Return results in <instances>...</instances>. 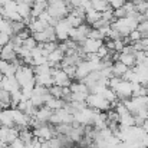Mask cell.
<instances>
[{"mask_svg":"<svg viewBox=\"0 0 148 148\" xmlns=\"http://www.w3.org/2000/svg\"><path fill=\"white\" fill-rule=\"evenodd\" d=\"M85 102H86V106H89L95 111H108V109H111V102L103 98L101 94H89Z\"/></svg>","mask_w":148,"mask_h":148,"instance_id":"6da1fadb","label":"cell"},{"mask_svg":"<svg viewBox=\"0 0 148 148\" xmlns=\"http://www.w3.org/2000/svg\"><path fill=\"white\" fill-rule=\"evenodd\" d=\"M132 89H134V84L121 78V81L114 88V92L119 101H124V99H128L132 97Z\"/></svg>","mask_w":148,"mask_h":148,"instance_id":"7a4b0ae2","label":"cell"},{"mask_svg":"<svg viewBox=\"0 0 148 148\" xmlns=\"http://www.w3.org/2000/svg\"><path fill=\"white\" fill-rule=\"evenodd\" d=\"M53 27H55L56 39H59V40H66V39L69 38V30L72 29V26L69 25V22H68L66 19H59Z\"/></svg>","mask_w":148,"mask_h":148,"instance_id":"3957f363","label":"cell"},{"mask_svg":"<svg viewBox=\"0 0 148 148\" xmlns=\"http://www.w3.org/2000/svg\"><path fill=\"white\" fill-rule=\"evenodd\" d=\"M103 40H98V39H91V38H86L82 43H81V50L84 53H97V50L102 46Z\"/></svg>","mask_w":148,"mask_h":148,"instance_id":"277c9868","label":"cell"},{"mask_svg":"<svg viewBox=\"0 0 148 148\" xmlns=\"http://www.w3.org/2000/svg\"><path fill=\"white\" fill-rule=\"evenodd\" d=\"M16 56H17V53H16V50H14L13 45H12L10 42H9L7 45L1 46V50H0V59L7 60V62H13V60L16 59Z\"/></svg>","mask_w":148,"mask_h":148,"instance_id":"5b68a950","label":"cell"},{"mask_svg":"<svg viewBox=\"0 0 148 148\" xmlns=\"http://www.w3.org/2000/svg\"><path fill=\"white\" fill-rule=\"evenodd\" d=\"M118 60L119 62H122L125 66H128L130 69L131 68H134L135 65H137V62H135V53H125V52H119V55H118Z\"/></svg>","mask_w":148,"mask_h":148,"instance_id":"8992f818","label":"cell"},{"mask_svg":"<svg viewBox=\"0 0 148 148\" xmlns=\"http://www.w3.org/2000/svg\"><path fill=\"white\" fill-rule=\"evenodd\" d=\"M128 69H130V68L125 66V65H124L122 62H119V60H115V62L112 63V66H111L112 76H116V78H122V76L127 73Z\"/></svg>","mask_w":148,"mask_h":148,"instance_id":"52a82bcc","label":"cell"},{"mask_svg":"<svg viewBox=\"0 0 148 148\" xmlns=\"http://www.w3.org/2000/svg\"><path fill=\"white\" fill-rule=\"evenodd\" d=\"M99 19H101V12L92 9V7L85 10V23H88L89 26H92L95 22H98Z\"/></svg>","mask_w":148,"mask_h":148,"instance_id":"ba28073f","label":"cell"},{"mask_svg":"<svg viewBox=\"0 0 148 148\" xmlns=\"http://www.w3.org/2000/svg\"><path fill=\"white\" fill-rule=\"evenodd\" d=\"M91 4H92V9L98 10L101 13L105 12V10H108V9H111L106 0H91Z\"/></svg>","mask_w":148,"mask_h":148,"instance_id":"9c48e42d","label":"cell"},{"mask_svg":"<svg viewBox=\"0 0 148 148\" xmlns=\"http://www.w3.org/2000/svg\"><path fill=\"white\" fill-rule=\"evenodd\" d=\"M140 39H143V35H141V32H140L138 29L131 30V32L128 33V36H127L128 43H135V42H138Z\"/></svg>","mask_w":148,"mask_h":148,"instance_id":"30bf717a","label":"cell"},{"mask_svg":"<svg viewBox=\"0 0 148 148\" xmlns=\"http://www.w3.org/2000/svg\"><path fill=\"white\" fill-rule=\"evenodd\" d=\"M22 46H25L26 49L32 50V49H35V48L38 46V42L35 40V38H33V36H32V38L29 36V38H26V39L23 40V45H22Z\"/></svg>","mask_w":148,"mask_h":148,"instance_id":"8fae6325","label":"cell"},{"mask_svg":"<svg viewBox=\"0 0 148 148\" xmlns=\"http://www.w3.org/2000/svg\"><path fill=\"white\" fill-rule=\"evenodd\" d=\"M106 1H108L111 9H119V7H122L125 4L127 0H106Z\"/></svg>","mask_w":148,"mask_h":148,"instance_id":"7c38bea8","label":"cell"},{"mask_svg":"<svg viewBox=\"0 0 148 148\" xmlns=\"http://www.w3.org/2000/svg\"><path fill=\"white\" fill-rule=\"evenodd\" d=\"M108 55H109V49H108V48H106V46L102 43V46L97 50V56H98L99 59H103V58H106Z\"/></svg>","mask_w":148,"mask_h":148,"instance_id":"4fadbf2b","label":"cell"},{"mask_svg":"<svg viewBox=\"0 0 148 148\" xmlns=\"http://www.w3.org/2000/svg\"><path fill=\"white\" fill-rule=\"evenodd\" d=\"M125 16H127V10L124 9V6L119 9H114V19H122Z\"/></svg>","mask_w":148,"mask_h":148,"instance_id":"5bb4252c","label":"cell"},{"mask_svg":"<svg viewBox=\"0 0 148 148\" xmlns=\"http://www.w3.org/2000/svg\"><path fill=\"white\" fill-rule=\"evenodd\" d=\"M141 128L144 130V132H145V134H148V119H145V121L143 122V125H141Z\"/></svg>","mask_w":148,"mask_h":148,"instance_id":"9a60e30c","label":"cell"}]
</instances>
